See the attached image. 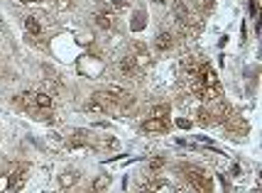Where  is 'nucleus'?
<instances>
[{"instance_id":"nucleus-12","label":"nucleus","mask_w":262,"mask_h":193,"mask_svg":"<svg viewBox=\"0 0 262 193\" xmlns=\"http://www.w3.org/2000/svg\"><path fill=\"white\" fill-rule=\"evenodd\" d=\"M108 186H111V179H108V176H98V179L93 181V193H103Z\"/></svg>"},{"instance_id":"nucleus-6","label":"nucleus","mask_w":262,"mask_h":193,"mask_svg":"<svg viewBox=\"0 0 262 193\" xmlns=\"http://www.w3.org/2000/svg\"><path fill=\"white\" fill-rule=\"evenodd\" d=\"M154 44H157V49H159V52H169V49L174 47V37H172V32L159 30V32H157V37H154Z\"/></svg>"},{"instance_id":"nucleus-11","label":"nucleus","mask_w":262,"mask_h":193,"mask_svg":"<svg viewBox=\"0 0 262 193\" xmlns=\"http://www.w3.org/2000/svg\"><path fill=\"white\" fill-rule=\"evenodd\" d=\"M167 115H169V105L164 103V105H154L152 110H150V118H159V120H167Z\"/></svg>"},{"instance_id":"nucleus-2","label":"nucleus","mask_w":262,"mask_h":193,"mask_svg":"<svg viewBox=\"0 0 262 193\" xmlns=\"http://www.w3.org/2000/svg\"><path fill=\"white\" fill-rule=\"evenodd\" d=\"M78 71L86 73V76H91V78H98L101 71H103V62L96 59V57H81L78 59Z\"/></svg>"},{"instance_id":"nucleus-4","label":"nucleus","mask_w":262,"mask_h":193,"mask_svg":"<svg viewBox=\"0 0 262 193\" xmlns=\"http://www.w3.org/2000/svg\"><path fill=\"white\" fill-rule=\"evenodd\" d=\"M25 32L30 34L32 42H39L42 39V22H39L37 15H27L25 17Z\"/></svg>"},{"instance_id":"nucleus-1","label":"nucleus","mask_w":262,"mask_h":193,"mask_svg":"<svg viewBox=\"0 0 262 193\" xmlns=\"http://www.w3.org/2000/svg\"><path fill=\"white\" fill-rule=\"evenodd\" d=\"M184 179H187V184L194 189L196 193H213L211 191V176L201 169V166H194V164H187L184 169Z\"/></svg>"},{"instance_id":"nucleus-16","label":"nucleus","mask_w":262,"mask_h":193,"mask_svg":"<svg viewBox=\"0 0 262 193\" xmlns=\"http://www.w3.org/2000/svg\"><path fill=\"white\" fill-rule=\"evenodd\" d=\"M179 128H191V120H184V118H182V120H179Z\"/></svg>"},{"instance_id":"nucleus-5","label":"nucleus","mask_w":262,"mask_h":193,"mask_svg":"<svg viewBox=\"0 0 262 193\" xmlns=\"http://www.w3.org/2000/svg\"><path fill=\"white\" fill-rule=\"evenodd\" d=\"M130 59H132V64L137 66V71H142V68H147V66L152 64V57L147 54V49H145L142 44H135V49H132Z\"/></svg>"},{"instance_id":"nucleus-17","label":"nucleus","mask_w":262,"mask_h":193,"mask_svg":"<svg viewBox=\"0 0 262 193\" xmlns=\"http://www.w3.org/2000/svg\"><path fill=\"white\" fill-rule=\"evenodd\" d=\"M154 2H164V0H154Z\"/></svg>"},{"instance_id":"nucleus-7","label":"nucleus","mask_w":262,"mask_h":193,"mask_svg":"<svg viewBox=\"0 0 262 193\" xmlns=\"http://www.w3.org/2000/svg\"><path fill=\"white\" fill-rule=\"evenodd\" d=\"M118 68H120V73H123L125 78H137V76H140V71H137V66L132 64L130 57H123V59L118 62Z\"/></svg>"},{"instance_id":"nucleus-10","label":"nucleus","mask_w":262,"mask_h":193,"mask_svg":"<svg viewBox=\"0 0 262 193\" xmlns=\"http://www.w3.org/2000/svg\"><path fill=\"white\" fill-rule=\"evenodd\" d=\"M76 181H78V174H76V171H64V174L59 176V184H62L64 189H69V186H74Z\"/></svg>"},{"instance_id":"nucleus-15","label":"nucleus","mask_w":262,"mask_h":193,"mask_svg":"<svg viewBox=\"0 0 262 193\" xmlns=\"http://www.w3.org/2000/svg\"><path fill=\"white\" fill-rule=\"evenodd\" d=\"M250 12L258 15V0H250Z\"/></svg>"},{"instance_id":"nucleus-13","label":"nucleus","mask_w":262,"mask_h":193,"mask_svg":"<svg viewBox=\"0 0 262 193\" xmlns=\"http://www.w3.org/2000/svg\"><path fill=\"white\" fill-rule=\"evenodd\" d=\"M164 166V157H154V159H150V169L152 171H159Z\"/></svg>"},{"instance_id":"nucleus-9","label":"nucleus","mask_w":262,"mask_h":193,"mask_svg":"<svg viewBox=\"0 0 262 193\" xmlns=\"http://www.w3.org/2000/svg\"><path fill=\"white\" fill-rule=\"evenodd\" d=\"M52 93L49 91H39V93H35V105H37V110H49L52 108ZM35 110V113H37Z\"/></svg>"},{"instance_id":"nucleus-3","label":"nucleus","mask_w":262,"mask_h":193,"mask_svg":"<svg viewBox=\"0 0 262 193\" xmlns=\"http://www.w3.org/2000/svg\"><path fill=\"white\" fill-rule=\"evenodd\" d=\"M93 20H96V25H98L101 30H113V27H115V12H113L108 5H106L103 10H98Z\"/></svg>"},{"instance_id":"nucleus-14","label":"nucleus","mask_w":262,"mask_h":193,"mask_svg":"<svg viewBox=\"0 0 262 193\" xmlns=\"http://www.w3.org/2000/svg\"><path fill=\"white\" fill-rule=\"evenodd\" d=\"M10 189V174H2L0 176V193H7Z\"/></svg>"},{"instance_id":"nucleus-8","label":"nucleus","mask_w":262,"mask_h":193,"mask_svg":"<svg viewBox=\"0 0 262 193\" xmlns=\"http://www.w3.org/2000/svg\"><path fill=\"white\" fill-rule=\"evenodd\" d=\"M142 129L145 132H167L169 129V123L167 120H159V118H150L142 123Z\"/></svg>"}]
</instances>
